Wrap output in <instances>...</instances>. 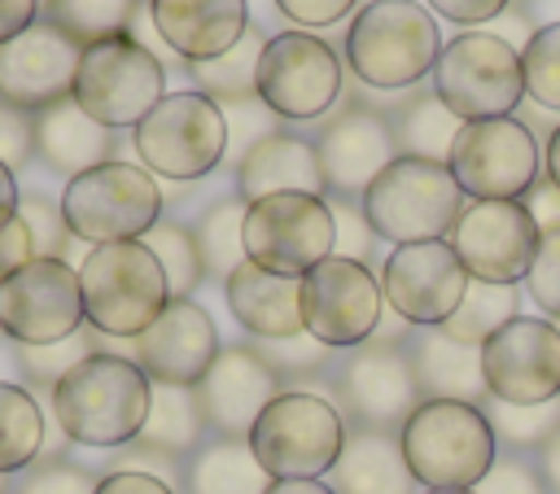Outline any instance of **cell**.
Returning <instances> with one entry per match:
<instances>
[{
	"label": "cell",
	"mask_w": 560,
	"mask_h": 494,
	"mask_svg": "<svg viewBox=\"0 0 560 494\" xmlns=\"http://www.w3.org/2000/svg\"><path fill=\"white\" fill-rule=\"evenodd\" d=\"M153 398V380L140 372L136 358L96 350L79 367L61 376L52 389V415L57 428L79 446H131L144 428Z\"/></svg>",
	"instance_id": "cell-1"
},
{
	"label": "cell",
	"mask_w": 560,
	"mask_h": 494,
	"mask_svg": "<svg viewBox=\"0 0 560 494\" xmlns=\"http://www.w3.org/2000/svg\"><path fill=\"white\" fill-rule=\"evenodd\" d=\"M407 468L424 490H477L499 459L494 428L477 402L424 398L398 428Z\"/></svg>",
	"instance_id": "cell-2"
},
{
	"label": "cell",
	"mask_w": 560,
	"mask_h": 494,
	"mask_svg": "<svg viewBox=\"0 0 560 494\" xmlns=\"http://www.w3.org/2000/svg\"><path fill=\"white\" fill-rule=\"evenodd\" d=\"M363 223L372 236L389 245H420V240H446V232L464 214V188L455 184L446 162L407 157L398 153L359 197Z\"/></svg>",
	"instance_id": "cell-3"
},
{
	"label": "cell",
	"mask_w": 560,
	"mask_h": 494,
	"mask_svg": "<svg viewBox=\"0 0 560 494\" xmlns=\"http://www.w3.org/2000/svg\"><path fill=\"white\" fill-rule=\"evenodd\" d=\"M442 52L438 17L416 0H372L346 31V61L376 92H407L433 74Z\"/></svg>",
	"instance_id": "cell-4"
},
{
	"label": "cell",
	"mask_w": 560,
	"mask_h": 494,
	"mask_svg": "<svg viewBox=\"0 0 560 494\" xmlns=\"http://www.w3.org/2000/svg\"><path fill=\"white\" fill-rule=\"evenodd\" d=\"M79 289L88 324L122 341H136L171 306L166 275L144 240L92 245L88 258L79 262Z\"/></svg>",
	"instance_id": "cell-5"
},
{
	"label": "cell",
	"mask_w": 560,
	"mask_h": 494,
	"mask_svg": "<svg viewBox=\"0 0 560 494\" xmlns=\"http://www.w3.org/2000/svg\"><path fill=\"white\" fill-rule=\"evenodd\" d=\"M346 446L341 411L306 389H280L249 428V450L271 481H319Z\"/></svg>",
	"instance_id": "cell-6"
},
{
	"label": "cell",
	"mask_w": 560,
	"mask_h": 494,
	"mask_svg": "<svg viewBox=\"0 0 560 494\" xmlns=\"http://www.w3.org/2000/svg\"><path fill=\"white\" fill-rule=\"evenodd\" d=\"M61 219L74 240L118 245L144 240L153 223H162V188L158 175L131 162H101L61 188Z\"/></svg>",
	"instance_id": "cell-7"
},
{
	"label": "cell",
	"mask_w": 560,
	"mask_h": 494,
	"mask_svg": "<svg viewBox=\"0 0 560 494\" xmlns=\"http://www.w3.org/2000/svg\"><path fill=\"white\" fill-rule=\"evenodd\" d=\"M166 96V66L131 35L88 44L79 57L70 101L101 127H140Z\"/></svg>",
	"instance_id": "cell-8"
},
{
	"label": "cell",
	"mask_w": 560,
	"mask_h": 494,
	"mask_svg": "<svg viewBox=\"0 0 560 494\" xmlns=\"http://www.w3.org/2000/svg\"><path fill=\"white\" fill-rule=\"evenodd\" d=\"M433 92L464 122L512 118L525 96L521 52L490 31H464L442 44L433 66Z\"/></svg>",
	"instance_id": "cell-9"
},
{
	"label": "cell",
	"mask_w": 560,
	"mask_h": 494,
	"mask_svg": "<svg viewBox=\"0 0 560 494\" xmlns=\"http://www.w3.org/2000/svg\"><path fill=\"white\" fill-rule=\"evenodd\" d=\"M228 114L219 101L188 92H166L158 109L136 127V153L149 175L162 179H201L228 153Z\"/></svg>",
	"instance_id": "cell-10"
},
{
	"label": "cell",
	"mask_w": 560,
	"mask_h": 494,
	"mask_svg": "<svg viewBox=\"0 0 560 494\" xmlns=\"http://www.w3.org/2000/svg\"><path fill=\"white\" fill-rule=\"evenodd\" d=\"M337 254V214L324 197L276 192L245 205V258L276 275H306Z\"/></svg>",
	"instance_id": "cell-11"
},
{
	"label": "cell",
	"mask_w": 560,
	"mask_h": 494,
	"mask_svg": "<svg viewBox=\"0 0 560 494\" xmlns=\"http://www.w3.org/2000/svg\"><path fill=\"white\" fill-rule=\"evenodd\" d=\"M254 96L293 122H311L341 96V57L311 31H280L267 39L254 74Z\"/></svg>",
	"instance_id": "cell-12"
},
{
	"label": "cell",
	"mask_w": 560,
	"mask_h": 494,
	"mask_svg": "<svg viewBox=\"0 0 560 494\" xmlns=\"http://www.w3.org/2000/svg\"><path fill=\"white\" fill-rule=\"evenodd\" d=\"M446 166L472 201H521L538 179V140L521 118L464 122Z\"/></svg>",
	"instance_id": "cell-13"
},
{
	"label": "cell",
	"mask_w": 560,
	"mask_h": 494,
	"mask_svg": "<svg viewBox=\"0 0 560 494\" xmlns=\"http://www.w3.org/2000/svg\"><path fill=\"white\" fill-rule=\"evenodd\" d=\"M79 267L66 258H31L0 284V332L13 345H52L83 332Z\"/></svg>",
	"instance_id": "cell-14"
},
{
	"label": "cell",
	"mask_w": 560,
	"mask_h": 494,
	"mask_svg": "<svg viewBox=\"0 0 560 494\" xmlns=\"http://www.w3.org/2000/svg\"><path fill=\"white\" fill-rule=\"evenodd\" d=\"M381 306H385L381 280L359 258L332 254L302 275V324L328 350H350L372 341L381 324Z\"/></svg>",
	"instance_id": "cell-15"
},
{
	"label": "cell",
	"mask_w": 560,
	"mask_h": 494,
	"mask_svg": "<svg viewBox=\"0 0 560 494\" xmlns=\"http://www.w3.org/2000/svg\"><path fill=\"white\" fill-rule=\"evenodd\" d=\"M542 227L525 201H468L451 227V249L459 254L468 280L516 284L529 275Z\"/></svg>",
	"instance_id": "cell-16"
},
{
	"label": "cell",
	"mask_w": 560,
	"mask_h": 494,
	"mask_svg": "<svg viewBox=\"0 0 560 494\" xmlns=\"http://www.w3.org/2000/svg\"><path fill=\"white\" fill-rule=\"evenodd\" d=\"M486 393L534 407L560 398V328L538 315H516L481 345Z\"/></svg>",
	"instance_id": "cell-17"
},
{
	"label": "cell",
	"mask_w": 560,
	"mask_h": 494,
	"mask_svg": "<svg viewBox=\"0 0 560 494\" xmlns=\"http://www.w3.org/2000/svg\"><path fill=\"white\" fill-rule=\"evenodd\" d=\"M381 293L411 328H442L468 293V271L451 240L394 245L381 271Z\"/></svg>",
	"instance_id": "cell-18"
},
{
	"label": "cell",
	"mask_w": 560,
	"mask_h": 494,
	"mask_svg": "<svg viewBox=\"0 0 560 494\" xmlns=\"http://www.w3.org/2000/svg\"><path fill=\"white\" fill-rule=\"evenodd\" d=\"M83 44H74L57 22H35L18 39L0 44V101L13 109H48L70 101Z\"/></svg>",
	"instance_id": "cell-19"
},
{
	"label": "cell",
	"mask_w": 560,
	"mask_h": 494,
	"mask_svg": "<svg viewBox=\"0 0 560 494\" xmlns=\"http://www.w3.org/2000/svg\"><path fill=\"white\" fill-rule=\"evenodd\" d=\"M219 328L192 297H171V306L131 341V358L153 385H184L197 389V380L219 358Z\"/></svg>",
	"instance_id": "cell-20"
},
{
	"label": "cell",
	"mask_w": 560,
	"mask_h": 494,
	"mask_svg": "<svg viewBox=\"0 0 560 494\" xmlns=\"http://www.w3.org/2000/svg\"><path fill=\"white\" fill-rule=\"evenodd\" d=\"M341 398L346 411L359 420V428H381L394 433L411 420V411L424 402L407 350L389 341H368L363 350L350 354L341 367Z\"/></svg>",
	"instance_id": "cell-21"
},
{
	"label": "cell",
	"mask_w": 560,
	"mask_h": 494,
	"mask_svg": "<svg viewBox=\"0 0 560 494\" xmlns=\"http://www.w3.org/2000/svg\"><path fill=\"white\" fill-rule=\"evenodd\" d=\"M280 393V376L254 345H228L210 363V372L197 380V402L206 415V428L219 437H249L262 407Z\"/></svg>",
	"instance_id": "cell-22"
},
{
	"label": "cell",
	"mask_w": 560,
	"mask_h": 494,
	"mask_svg": "<svg viewBox=\"0 0 560 494\" xmlns=\"http://www.w3.org/2000/svg\"><path fill=\"white\" fill-rule=\"evenodd\" d=\"M315 153H319L324 184L337 197H363L368 184L398 157V140H394V127L385 114L354 105L319 131Z\"/></svg>",
	"instance_id": "cell-23"
},
{
	"label": "cell",
	"mask_w": 560,
	"mask_h": 494,
	"mask_svg": "<svg viewBox=\"0 0 560 494\" xmlns=\"http://www.w3.org/2000/svg\"><path fill=\"white\" fill-rule=\"evenodd\" d=\"M149 22L188 66L241 44L249 31L245 0H149Z\"/></svg>",
	"instance_id": "cell-24"
},
{
	"label": "cell",
	"mask_w": 560,
	"mask_h": 494,
	"mask_svg": "<svg viewBox=\"0 0 560 494\" xmlns=\"http://www.w3.org/2000/svg\"><path fill=\"white\" fill-rule=\"evenodd\" d=\"M223 302H228L232 319L258 341H289V337L306 332L298 275H276V271H262L258 262L245 258L223 280Z\"/></svg>",
	"instance_id": "cell-25"
},
{
	"label": "cell",
	"mask_w": 560,
	"mask_h": 494,
	"mask_svg": "<svg viewBox=\"0 0 560 494\" xmlns=\"http://www.w3.org/2000/svg\"><path fill=\"white\" fill-rule=\"evenodd\" d=\"M324 170H319V153L311 140L289 136V131H262L258 140H249V149L241 153L236 166V197L262 201L276 192H311L324 197Z\"/></svg>",
	"instance_id": "cell-26"
},
{
	"label": "cell",
	"mask_w": 560,
	"mask_h": 494,
	"mask_svg": "<svg viewBox=\"0 0 560 494\" xmlns=\"http://www.w3.org/2000/svg\"><path fill=\"white\" fill-rule=\"evenodd\" d=\"M420 398H446V402H477L486 393V372H481V345H464L446 337L442 328H424L407 345Z\"/></svg>",
	"instance_id": "cell-27"
},
{
	"label": "cell",
	"mask_w": 560,
	"mask_h": 494,
	"mask_svg": "<svg viewBox=\"0 0 560 494\" xmlns=\"http://www.w3.org/2000/svg\"><path fill=\"white\" fill-rule=\"evenodd\" d=\"M35 127V153L48 170L74 179L101 162H109V149H114V136L109 127H101L96 118H88L74 101H57L48 109H39L31 118Z\"/></svg>",
	"instance_id": "cell-28"
},
{
	"label": "cell",
	"mask_w": 560,
	"mask_h": 494,
	"mask_svg": "<svg viewBox=\"0 0 560 494\" xmlns=\"http://www.w3.org/2000/svg\"><path fill=\"white\" fill-rule=\"evenodd\" d=\"M332 490L337 494H416V477L407 468L398 433H381V428L346 433V446L332 463Z\"/></svg>",
	"instance_id": "cell-29"
},
{
	"label": "cell",
	"mask_w": 560,
	"mask_h": 494,
	"mask_svg": "<svg viewBox=\"0 0 560 494\" xmlns=\"http://www.w3.org/2000/svg\"><path fill=\"white\" fill-rule=\"evenodd\" d=\"M271 477L262 472L249 437H214L192 450L184 468L188 494H267Z\"/></svg>",
	"instance_id": "cell-30"
},
{
	"label": "cell",
	"mask_w": 560,
	"mask_h": 494,
	"mask_svg": "<svg viewBox=\"0 0 560 494\" xmlns=\"http://www.w3.org/2000/svg\"><path fill=\"white\" fill-rule=\"evenodd\" d=\"M201 433H206V415H201L197 389L153 385L149 415H144V428L136 437V446L158 450L166 459H184V455H192L201 446Z\"/></svg>",
	"instance_id": "cell-31"
},
{
	"label": "cell",
	"mask_w": 560,
	"mask_h": 494,
	"mask_svg": "<svg viewBox=\"0 0 560 494\" xmlns=\"http://www.w3.org/2000/svg\"><path fill=\"white\" fill-rule=\"evenodd\" d=\"M394 140H398V153L407 157H429V162H446L451 157V144L464 127V118H455L438 92H424V96H411L398 114H394Z\"/></svg>",
	"instance_id": "cell-32"
},
{
	"label": "cell",
	"mask_w": 560,
	"mask_h": 494,
	"mask_svg": "<svg viewBox=\"0 0 560 494\" xmlns=\"http://www.w3.org/2000/svg\"><path fill=\"white\" fill-rule=\"evenodd\" d=\"M44 450V411L35 393L18 380H0V477L35 463Z\"/></svg>",
	"instance_id": "cell-33"
},
{
	"label": "cell",
	"mask_w": 560,
	"mask_h": 494,
	"mask_svg": "<svg viewBox=\"0 0 560 494\" xmlns=\"http://www.w3.org/2000/svg\"><path fill=\"white\" fill-rule=\"evenodd\" d=\"M262 48H267L262 31L249 26L236 48H228V52H219V57H210V61L188 66V74H192L197 92L210 96V101H219V105H228V101H232V105H236V101H249V96H254V74H258Z\"/></svg>",
	"instance_id": "cell-34"
},
{
	"label": "cell",
	"mask_w": 560,
	"mask_h": 494,
	"mask_svg": "<svg viewBox=\"0 0 560 494\" xmlns=\"http://www.w3.org/2000/svg\"><path fill=\"white\" fill-rule=\"evenodd\" d=\"M512 319H516V284L468 280V293L455 306V315L442 324V332L455 337V341H464V345H486Z\"/></svg>",
	"instance_id": "cell-35"
},
{
	"label": "cell",
	"mask_w": 560,
	"mask_h": 494,
	"mask_svg": "<svg viewBox=\"0 0 560 494\" xmlns=\"http://www.w3.org/2000/svg\"><path fill=\"white\" fill-rule=\"evenodd\" d=\"M206 275L228 280L245 262V201H214L197 223H192Z\"/></svg>",
	"instance_id": "cell-36"
},
{
	"label": "cell",
	"mask_w": 560,
	"mask_h": 494,
	"mask_svg": "<svg viewBox=\"0 0 560 494\" xmlns=\"http://www.w3.org/2000/svg\"><path fill=\"white\" fill-rule=\"evenodd\" d=\"M144 245L153 249L162 275H166V289L171 297H192V289L206 280V262H201V249H197V236L192 227L184 223H153L144 232Z\"/></svg>",
	"instance_id": "cell-37"
},
{
	"label": "cell",
	"mask_w": 560,
	"mask_h": 494,
	"mask_svg": "<svg viewBox=\"0 0 560 494\" xmlns=\"http://www.w3.org/2000/svg\"><path fill=\"white\" fill-rule=\"evenodd\" d=\"M136 0H48V22H57L74 44H101L127 35Z\"/></svg>",
	"instance_id": "cell-38"
},
{
	"label": "cell",
	"mask_w": 560,
	"mask_h": 494,
	"mask_svg": "<svg viewBox=\"0 0 560 494\" xmlns=\"http://www.w3.org/2000/svg\"><path fill=\"white\" fill-rule=\"evenodd\" d=\"M494 442H503L508 450H538L556 428H560V398L551 402H534V407H516V402H481Z\"/></svg>",
	"instance_id": "cell-39"
},
{
	"label": "cell",
	"mask_w": 560,
	"mask_h": 494,
	"mask_svg": "<svg viewBox=\"0 0 560 494\" xmlns=\"http://www.w3.org/2000/svg\"><path fill=\"white\" fill-rule=\"evenodd\" d=\"M521 74L529 101H538L542 109H560V22H547L525 39Z\"/></svg>",
	"instance_id": "cell-40"
},
{
	"label": "cell",
	"mask_w": 560,
	"mask_h": 494,
	"mask_svg": "<svg viewBox=\"0 0 560 494\" xmlns=\"http://www.w3.org/2000/svg\"><path fill=\"white\" fill-rule=\"evenodd\" d=\"M88 354H96V345H92V337H88V328H83V332L66 337V341H52V345H18V367H22V376H26L31 385L57 389L61 376H66L70 367H79Z\"/></svg>",
	"instance_id": "cell-41"
},
{
	"label": "cell",
	"mask_w": 560,
	"mask_h": 494,
	"mask_svg": "<svg viewBox=\"0 0 560 494\" xmlns=\"http://www.w3.org/2000/svg\"><path fill=\"white\" fill-rule=\"evenodd\" d=\"M525 289L547 319H560V227L542 232L538 254H534L529 275H525Z\"/></svg>",
	"instance_id": "cell-42"
},
{
	"label": "cell",
	"mask_w": 560,
	"mask_h": 494,
	"mask_svg": "<svg viewBox=\"0 0 560 494\" xmlns=\"http://www.w3.org/2000/svg\"><path fill=\"white\" fill-rule=\"evenodd\" d=\"M18 219L31 227V240H35V258H61L66 249V219H61V201L52 205L48 197H22L18 205Z\"/></svg>",
	"instance_id": "cell-43"
},
{
	"label": "cell",
	"mask_w": 560,
	"mask_h": 494,
	"mask_svg": "<svg viewBox=\"0 0 560 494\" xmlns=\"http://www.w3.org/2000/svg\"><path fill=\"white\" fill-rule=\"evenodd\" d=\"M477 494H547V481L538 477V468H529L516 455H499L490 463V472L477 481Z\"/></svg>",
	"instance_id": "cell-44"
},
{
	"label": "cell",
	"mask_w": 560,
	"mask_h": 494,
	"mask_svg": "<svg viewBox=\"0 0 560 494\" xmlns=\"http://www.w3.org/2000/svg\"><path fill=\"white\" fill-rule=\"evenodd\" d=\"M258 354L271 363V372H315L328 354V345H319L311 332L289 337V341H258Z\"/></svg>",
	"instance_id": "cell-45"
},
{
	"label": "cell",
	"mask_w": 560,
	"mask_h": 494,
	"mask_svg": "<svg viewBox=\"0 0 560 494\" xmlns=\"http://www.w3.org/2000/svg\"><path fill=\"white\" fill-rule=\"evenodd\" d=\"M22 490L26 494H96V477L83 472V468H74V463H66V459H44L26 477Z\"/></svg>",
	"instance_id": "cell-46"
},
{
	"label": "cell",
	"mask_w": 560,
	"mask_h": 494,
	"mask_svg": "<svg viewBox=\"0 0 560 494\" xmlns=\"http://www.w3.org/2000/svg\"><path fill=\"white\" fill-rule=\"evenodd\" d=\"M31 153H35V127H31V118L22 109H13V105L0 101V162L9 170H18Z\"/></svg>",
	"instance_id": "cell-47"
},
{
	"label": "cell",
	"mask_w": 560,
	"mask_h": 494,
	"mask_svg": "<svg viewBox=\"0 0 560 494\" xmlns=\"http://www.w3.org/2000/svg\"><path fill=\"white\" fill-rule=\"evenodd\" d=\"M354 4H359V0H276V9H280L298 31H306V26H332V22H341Z\"/></svg>",
	"instance_id": "cell-48"
},
{
	"label": "cell",
	"mask_w": 560,
	"mask_h": 494,
	"mask_svg": "<svg viewBox=\"0 0 560 494\" xmlns=\"http://www.w3.org/2000/svg\"><path fill=\"white\" fill-rule=\"evenodd\" d=\"M35 258V240H31V227L22 223V219H13L9 227H0V284L18 271V267H26Z\"/></svg>",
	"instance_id": "cell-49"
},
{
	"label": "cell",
	"mask_w": 560,
	"mask_h": 494,
	"mask_svg": "<svg viewBox=\"0 0 560 494\" xmlns=\"http://www.w3.org/2000/svg\"><path fill=\"white\" fill-rule=\"evenodd\" d=\"M96 494H175L171 481H162L158 472H136V468H118L109 477L96 481Z\"/></svg>",
	"instance_id": "cell-50"
},
{
	"label": "cell",
	"mask_w": 560,
	"mask_h": 494,
	"mask_svg": "<svg viewBox=\"0 0 560 494\" xmlns=\"http://www.w3.org/2000/svg\"><path fill=\"white\" fill-rule=\"evenodd\" d=\"M512 0H429L433 13H442L446 22H459V26H477V22H490L508 9Z\"/></svg>",
	"instance_id": "cell-51"
},
{
	"label": "cell",
	"mask_w": 560,
	"mask_h": 494,
	"mask_svg": "<svg viewBox=\"0 0 560 494\" xmlns=\"http://www.w3.org/2000/svg\"><path fill=\"white\" fill-rule=\"evenodd\" d=\"M39 0H0V44L18 39L26 26H35L39 17Z\"/></svg>",
	"instance_id": "cell-52"
},
{
	"label": "cell",
	"mask_w": 560,
	"mask_h": 494,
	"mask_svg": "<svg viewBox=\"0 0 560 494\" xmlns=\"http://www.w3.org/2000/svg\"><path fill=\"white\" fill-rule=\"evenodd\" d=\"M538 477L547 481V490L560 494V428L538 446Z\"/></svg>",
	"instance_id": "cell-53"
},
{
	"label": "cell",
	"mask_w": 560,
	"mask_h": 494,
	"mask_svg": "<svg viewBox=\"0 0 560 494\" xmlns=\"http://www.w3.org/2000/svg\"><path fill=\"white\" fill-rule=\"evenodd\" d=\"M18 205H22V188H18V175L0 162V227H9L18 219Z\"/></svg>",
	"instance_id": "cell-54"
},
{
	"label": "cell",
	"mask_w": 560,
	"mask_h": 494,
	"mask_svg": "<svg viewBox=\"0 0 560 494\" xmlns=\"http://www.w3.org/2000/svg\"><path fill=\"white\" fill-rule=\"evenodd\" d=\"M267 494H337L328 481H271Z\"/></svg>",
	"instance_id": "cell-55"
},
{
	"label": "cell",
	"mask_w": 560,
	"mask_h": 494,
	"mask_svg": "<svg viewBox=\"0 0 560 494\" xmlns=\"http://www.w3.org/2000/svg\"><path fill=\"white\" fill-rule=\"evenodd\" d=\"M547 179L560 188V127H556L551 140H547Z\"/></svg>",
	"instance_id": "cell-56"
},
{
	"label": "cell",
	"mask_w": 560,
	"mask_h": 494,
	"mask_svg": "<svg viewBox=\"0 0 560 494\" xmlns=\"http://www.w3.org/2000/svg\"><path fill=\"white\" fill-rule=\"evenodd\" d=\"M424 494H477V490H424Z\"/></svg>",
	"instance_id": "cell-57"
},
{
	"label": "cell",
	"mask_w": 560,
	"mask_h": 494,
	"mask_svg": "<svg viewBox=\"0 0 560 494\" xmlns=\"http://www.w3.org/2000/svg\"><path fill=\"white\" fill-rule=\"evenodd\" d=\"M0 494H9V485H4V477H0Z\"/></svg>",
	"instance_id": "cell-58"
},
{
	"label": "cell",
	"mask_w": 560,
	"mask_h": 494,
	"mask_svg": "<svg viewBox=\"0 0 560 494\" xmlns=\"http://www.w3.org/2000/svg\"><path fill=\"white\" fill-rule=\"evenodd\" d=\"M9 494H26V490H9Z\"/></svg>",
	"instance_id": "cell-59"
}]
</instances>
